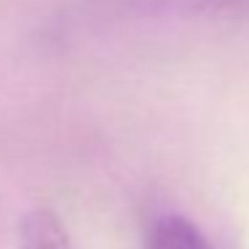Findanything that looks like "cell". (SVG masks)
I'll return each mask as SVG.
<instances>
[{"label":"cell","mask_w":249,"mask_h":249,"mask_svg":"<svg viewBox=\"0 0 249 249\" xmlns=\"http://www.w3.org/2000/svg\"><path fill=\"white\" fill-rule=\"evenodd\" d=\"M147 249H212L196 225L185 217H163L150 236Z\"/></svg>","instance_id":"7a4b0ae2"},{"label":"cell","mask_w":249,"mask_h":249,"mask_svg":"<svg viewBox=\"0 0 249 249\" xmlns=\"http://www.w3.org/2000/svg\"><path fill=\"white\" fill-rule=\"evenodd\" d=\"M137 6H179V8H236V6H249V0H131Z\"/></svg>","instance_id":"3957f363"},{"label":"cell","mask_w":249,"mask_h":249,"mask_svg":"<svg viewBox=\"0 0 249 249\" xmlns=\"http://www.w3.org/2000/svg\"><path fill=\"white\" fill-rule=\"evenodd\" d=\"M19 249H72V241L54 212L33 209L19 228Z\"/></svg>","instance_id":"6da1fadb"}]
</instances>
